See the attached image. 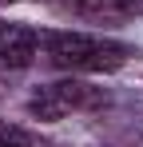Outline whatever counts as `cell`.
<instances>
[{
  "label": "cell",
  "instance_id": "obj_1",
  "mask_svg": "<svg viewBox=\"0 0 143 147\" xmlns=\"http://www.w3.org/2000/svg\"><path fill=\"white\" fill-rule=\"evenodd\" d=\"M135 56L131 44L103 32H72V28H48L40 32V60L72 76H92V72H115Z\"/></svg>",
  "mask_w": 143,
  "mask_h": 147
},
{
  "label": "cell",
  "instance_id": "obj_2",
  "mask_svg": "<svg viewBox=\"0 0 143 147\" xmlns=\"http://www.w3.org/2000/svg\"><path fill=\"white\" fill-rule=\"evenodd\" d=\"M99 107H107V92L88 84V80H76V76L44 84L28 96V115L40 123H56V119H68V115L99 111Z\"/></svg>",
  "mask_w": 143,
  "mask_h": 147
},
{
  "label": "cell",
  "instance_id": "obj_3",
  "mask_svg": "<svg viewBox=\"0 0 143 147\" xmlns=\"http://www.w3.org/2000/svg\"><path fill=\"white\" fill-rule=\"evenodd\" d=\"M36 56H40V32H32L28 24L0 20V72L4 68H28Z\"/></svg>",
  "mask_w": 143,
  "mask_h": 147
},
{
  "label": "cell",
  "instance_id": "obj_4",
  "mask_svg": "<svg viewBox=\"0 0 143 147\" xmlns=\"http://www.w3.org/2000/svg\"><path fill=\"white\" fill-rule=\"evenodd\" d=\"M60 4L84 20H115L135 8V0H60Z\"/></svg>",
  "mask_w": 143,
  "mask_h": 147
},
{
  "label": "cell",
  "instance_id": "obj_5",
  "mask_svg": "<svg viewBox=\"0 0 143 147\" xmlns=\"http://www.w3.org/2000/svg\"><path fill=\"white\" fill-rule=\"evenodd\" d=\"M0 147H40V143H36L32 131H24V127H16V123L0 119Z\"/></svg>",
  "mask_w": 143,
  "mask_h": 147
},
{
  "label": "cell",
  "instance_id": "obj_6",
  "mask_svg": "<svg viewBox=\"0 0 143 147\" xmlns=\"http://www.w3.org/2000/svg\"><path fill=\"white\" fill-rule=\"evenodd\" d=\"M0 4H16V0H0Z\"/></svg>",
  "mask_w": 143,
  "mask_h": 147
}]
</instances>
